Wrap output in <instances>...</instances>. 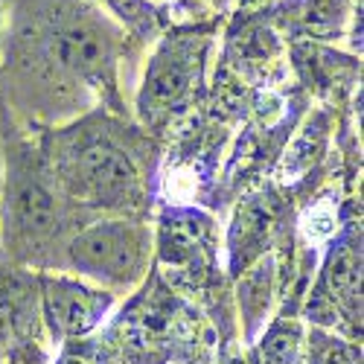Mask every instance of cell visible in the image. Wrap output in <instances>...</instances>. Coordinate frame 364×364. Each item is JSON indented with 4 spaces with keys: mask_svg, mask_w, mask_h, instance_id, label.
Wrapping results in <instances>:
<instances>
[{
    "mask_svg": "<svg viewBox=\"0 0 364 364\" xmlns=\"http://www.w3.org/2000/svg\"><path fill=\"white\" fill-rule=\"evenodd\" d=\"M108 344L126 364H190L204 347L201 318L155 271L111 323Z\"/></svg>",
    "mask_w": 364,
    "mask_h": 364,
    "instance_id": "obj_1",
    "label": "cell"
},
{
    "mask_svg": "<svg viewBox=\"0 0 364 364\" xmlns=\"http://www.w3.org/2000/svg\"><path fill=\"white\" fill-rule=\"evenodd\" d=\"M303 350H306V332L300 321L291 315H280L271 323L262 338H254V364H303Z\"/></svg>",
    "mask_w": 364,
    "mask_h": 364,
    "instance_id": "obj_13",
    "label": "cell"
},
{
    "mask_svg": "<svg viewBox=\"0 0 364 364\" xmlns=\"http://www.w3.org/2000/svg\"><path fill=\"white\" fill-rule=\"evenodd\" d=\"M50 175L65 196L82 204L126 210L137 207L143 198V178L134 155L117 134L97 126L58 137Z\"/></svg>",
    "mask_w": 364,
    "mask_h": 364,
    "instance_id": "obj_2",
    "label": "cell"
},
{
    "mask_svg": "<svg viewBox=\"0 0 364 364\" xmlns=\"http://www.w3.org/2000/svg\"><path fill=\"white\" fill-rule=\"evenodd\" d=\"M41 323L53 344L87 338L114 309V291L62 274H41Z\"/></svg>",
    "mask_w": 364,
    "mask_h": 364,
    "instance_id": "obj_10",
    "label": "cell"
},
{
    "mask_svg": "<svg viewBox=\"0 0 364 364\" xmlns=\"http://www.w3.org/2000/svg\"><path fill=\"white\" fill-rule=\"evenodd\" d=\"M47 65L79 82H108L114 70V36L87 12L55 15L38 33Z\"/></svg>",
    "mask_w": 364,
    "mask_h": 364,
    "instance_id": "obj_6",
    "label": "cell"
},
{
    "mask_svg": "<svg viewBox=\"0 0 364 364\" xmlns=\"http://www.w3.org/2000/svg\"><path fill=\"white\" fill-rule=\"evenodd\" d=\"M271 297H274V262L259 259L257 268L245 271V277L239 283V312H242V323H245V338L251 344L257 332L265 326Z\"/></svg>",
    "mask_w": 364,
    "mask_h": 364,
    "instance_id": "obj_12",
    "label": "cell"
},
{
    "mask_svg": "<svg viewBox=\"0 0 364 364\" xmlns=\"http://www.w3.org/2000/svg\"><path fill=\"white\" fill-rule=\"evenodd\" d=\"M274 230H277L274 201L259 196V198H248V201L239 204L233 225H230V268H233V274H242V268H248L257 257H262Z\"/></svg>",
    "mask_w": 364,
    "mask_h": 364,
    "instance_id": "obj_11",
    "label": "cell"
},
{
    "mask_svg": "<svg viewBox=\"0 0 364 364\" xmlns=\"http://www.w3.org/2000/svg\"><path fill=\"white\" fill-rule=\"evenodd\" d=\"M65 254L76 274L100 283V289H132L149 268L151 236L137 222L108 219L82 228L68 242Z\"/></svg>",
    "mask_w": 364,
    "mask_h": 364,
    "instance_id": "obj_4",
    "label": "cell"
},
{
    "mask_svg": "<svg viewBox=\"0 0 364 364\" xmlns=\"http://www.w3.org/2000/svg\"><path fill=\"white\" fill-rule=\"evenodd\" d=\"M225 364H242V361H225Z\"/></svg>",
    "mask_w": 364,
    "mask_h": 364,
    "instance_id": "obj_19",
    "label": "cell"
},
{
    "mask_svg": "<svg viewBox=\"0 0 364 364\" xmlns=\"http://www.w3.org/2000/svg\"><path fill=\"white\" fill-rule=\"evenodd\" d=\"M291 23L312 38H329L344 23V4L341 0H297L291 6Z\"/></svg>",
    "mask_w": 364,
    "mask_h": 364,
    "instance_id": "obj_14",
    "label": "cell"
},
{
    "mask_svg": "<svg viewBox=\"0 0 364 364\" xmlns=\"http://www.w3.org/2000/svg\"><path fill=\"white\" fill-rule=\"evenodd\" d=\"M117 353L108 338H76L58 347V358L53 364H114Z\"/></svg>",
    "mask_w": 364,
    "mask_h": 364,
    "instance_id": "obj_17",
    "label": "cell"
},
{
    "mask_svg": "<svg viewBox=\"0 0 364 364\" xmlns=\"http://www.w3.org/2000/svg\"><path fill=\"white\" fill-rule=\"evenodd\" d=\"M108 4L132 29H140V33L155 29V9L149 6V0H108Z\"/></svg>",
    "mask_w": 364,
    "mask_h": 364,
    "instance_id": "obj_18",
    "label": "cell"
},
{
    "mask_svg": "<svg viewBox=\"0 0 364 364\" xmlns=\"http://www.w3.org/2000/svg\"><path fill=\"white\" fill-rule=\"evenodd\" d=\"M309 364H361V347L329 336L326 329H312L306 336Z\"/></svg>",
    "mask_w": 364,
    "mask_h": 364,
    "instance_id": "obj_15",
    "label": "cell"
},
{
    "mask_svg": "<svg viewBox=\"0 0 364 364\" xmlns=\"http://www.w3.org/2000/svg\"><path fill=\"white\" fill-rule=\"evenodd\" d=\"M306 315L318 329L344 323L350 338L361 336V236L355 230H347L332 245Z\"/></svg>",
    "mask_w": 364,
    "mask_h": 364,
    "instance_id": "obj_9",
    "label": "cell"
},
{
    "mask_svg": "<svg viewBox=\"0 0 364 364\" xmlns=\"http://www.w3.org/2000/svg\"><path fill=\"white\" fill-rule=\"evenodd\" d=\"M204 55L207 41L198 36H175L158 47L137 97V111L146 126L161 129L190 108L201 85Z\"/></svg>",
    "mask_w": 364,
    "mask_h": 364,
    "instance_id": "obj_5",
    "label": "cell"
},
{
    "mask_svg": "<svg viewBox=\"0 0 364 364\" xmlns=\"http://www.w3.org/2000/svg\"><path fill=\"white\" fill-rule=\"evenodd\" d=\"M0 353L9 364H47L41 286L33 271L0 268Z\"/></svg>",
    "mask_w": 364,
    "mask_h": 364,
    "instance_id": "obj_8",
    "label": "cell"
},
{
    "mask_svg": "<svg viewBox=\"0 0 364 364\" xmlns=\"http://www.w3.org/2000/svg\"><path fill=\"white\" fill-rule=\"evenodd\" d=\"M213 222L198 210H166L158 239V274L166 286L196 291L213 271Z\"/></svg>",
    "mask_w": 364,
    "mask_h": 364,
    "instance_id": "obj_7",
    "label": "cell"
},
{
    "mask_svg": "<svg viewBox=\"0 0 364 364\" xmlns=\"http://www.w3.org/2000/svg\"><path fill=\"white\" fill-rule=\"evenodd\" d=\"M277 55V41L274 36L268 33L262 26H254V29H245L242 38H233V58L236 65H242L245 70H257L262 68L265 62Z\"/></svg>",
    "mask_w": 364,
    "mask_h": 364,
    "instance_id": "obj_16",
    "label": "cell"
},
{
    "mask_svg": "<svg viewBox=\"0 0 364 364\" xmlns=\"http://www.w3.org/2000/svg\"><path fill=\"white\" fill-rule=\"evenodd\" d=\"M6 242L21 262H41L44 251L65 230L58 187L38 161L15 158L6 181Z\"/></svg>",
    "mask_w": 364,
    "mask_h": 364,
    "instance_id": "obj_3",
    "label": "cell"
}]
</instances>
